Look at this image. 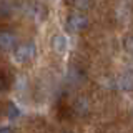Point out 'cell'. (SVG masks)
Listing matches in <instances>:
<instances>
[{
	"mask_svg": "<svg viewBox=\"0 0 133 133\" xmlns=\"http://www.w3.org/2000/svg\"><path fill=\"white\" fill-rule=\"evenodd\" d=\"M37 55V47L33 42H23L14 48V57L18 63H27Z\"/></svg>",
	"mask_w": 133,
	"mask_h": 133,
	"instance_id": "cell-1",
	"label": "cell"
},
{
	"mask_svg": "<svg viewBox=\"0 0 133 133\" xmlns=\"http://www.w3.org/2000/svg\"><path fill=\"white\" fill-rule=\"evenodd\" d=\"M88 17L85 14H78V12H75L68 17V20H66V27L70 28L72 32H83L87 27H88Z\"/></svg>",
	"mask_w": 133,
	"mask_h": 133,
	"instance_id": "cell-2",
	"label": "cell"
},
{
	"mask_svg": "<svg viewBox=\"0 0 133 133\" xmlns=\"http://www.w3.org/2000/svg\"><path fill=\"white\" fill-rule=\"evenodd\" d=\"M17 47V37L8 30H2L0 32V50H14Z\"/></svg>",
	"mask_w": 133,
	"mask_h": 133,
	"instance_id": "cell-3",
	"label": "cell"
},
{
	"mask_svg": "<svg viewBox=\"0 0 133 133\" xmlns=\"http://www.w3.org/2000/svg\"><path fill=\"white\" fill-rule=\"evenodd\" d=\"M52 47L57 53H65L66 48H68V40H66V37L63 33H57L52 38Z\"/></svg>",
	"mask_w": 133,
	"mask_h": 133,
	"instance_id": "cell-4",
	"label": "cell"
},
{
	"mask_svg": "<svg viewBox=\"0 0 133 133\" xmlns=\"http://www.w3.org/2000/svg\"><path fill=\"white\" fill-rule=\"evenodd\" d=\"M120 88L125 91H131L133 90V72H125L118 80Z\"/></svg>",
	"mask_w": 133,
	"mask_h": 133,
	"instance_id": "cell-5",
	"label": "cell"
},
{
	"mask_svg": "<svg viewBox=\"0 0 133 133\" xmlns=\"http://www.w3.org/2000/svg\"><path fill=\"white\" fill-rule=\"evenodd\" d=\"M7 116L10 120L18 118V116H20V108L17 107L15 103H8V107H7Z\"/></svg>",
	"mask_w": 133,
	"mask_h": 133,
	"instance_id": "cell-6",
	"label": "cell"
},
{
	"mask_svg": "<svg viewBox=\"0 0 133 133\" xmlns=\"http://www.w3.org/2000/svg\"><path fill=\"white\" fill-rule=\"evenodd\" d=\"M72 5L78 10H87L91 5V0H72Z\"/></svg>",
	"mask_w": 133,
	"mask_h": 133,
	"instance_id": "cell-7",
	"label": "cell"
},
{
	"mask_svg": "<svg viewBox=\"0 0 133 133\" xmlns=\"http://www.w3.org/2000/svg\"><path fill=\"white\" fill-rule=\"evenodd\" d=\"M75 111H78L80 115H85L87 111H88V103H87L85 100H78V102L75 103Z\"/></svg>",
	"mask_w": 133,
	"mask_h": 133,
	"instance_id": "cell-8",
	"label": "cell"
},
{
	"mask_svg": "<svg viewBox=\"0 0 133 133\" xmlns=\"http://www.w3.org/2000/svg\"><path fill=\"white\" fill-rule=\"evenodd\" d=\"M125 48H127V52L133 53V35H131V37H128V38L125 40Z\"/></svg>",
	"mask_w": 133,
	"mask_h": 133,
	"instance_id": "cell-9",
	"label": "cell"
},
{
	"mask_svg": "<svg viewBox=\"0 0 133 133\" xmlns=\"http://www.w3.org/2000/svg\"><path fill=\"white\" fill-rule=\"evenodd\" d=\"M0 133H14V130L10 127H2L0 128Z\"/></svg>",
	"mask_w": 133,
	"mask_h": 133,
	"instance_id": "cell-10",
	"label": "cell"
},
{
	"mask_svg": "<svg viewBox=\"0 0 133 133\" xmlns=\"http://www.w3.org/2000/svg\"><path fill=\"white\" fill-rule=\"evenodd\" d=\"M63 133H72V131H63Z\"/></svg>",
	"mask_w": 133,
	"mask_h": 133,
	"instance_id": "cell-11",
	"label": "cell"
},
{
	"mask_svg": "<svg viewBox=\"0 0 133 133\" xmlns=\"http://www.w3.org/2000/svg\"><path fill=\"white\" fill-rule=\"evenodd\" d=\"M0 90H2V83H0Z\"/></svg>",
	"mask_w": 133,
	"mask_h": 133,
	"instance_id": "cell-12",
	"label": "cell"
}]
</instances>
